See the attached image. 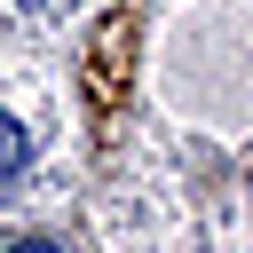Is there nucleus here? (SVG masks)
<instances>
[{
	"instance_id": "f257e3e1",
	"label": "nucleus",
	"mask_w": 253,
	"mask_h": 253,
	"mask_svg": "<svg viewBox=\"0 0 253 253\" xmlns=\"http://www.w3.org/2000/svg\"><path fill=\"white\" fill-rule=\"evenodd\" d=\"M24 158H32V134L0 111V182H16V174H24Z\"/></svg>"
},
{
	"instance_id": "f03ea898",
	"label": "nucleus",
	"mask_w": 253,
	"mask_h": 253,
	"mask_svg": "<svg viewBox=\"0 0 253 253\" xmlns=\"http://www.w3.org/2000/svg\"><path fill=\"white\" fill-rule=\"evenodd\" d=\"M8 253H63V245H47V237H24V245H8Z\"/></svg>"
}]
</instances>
